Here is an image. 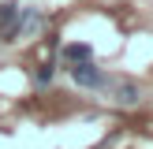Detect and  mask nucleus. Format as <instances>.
<instances>
[{
  "label": "nucleus",
  "mask_w": 153,
  "mask_h": 149,
  "mask_svg": "<svg viewBox=\"0 0 153 149\" xmlns=\"http://www.w3.org/2000/svg\"><path fill=\"white\" fill-rule=\"evenodd\" d=\"M64 56L71 60V63H79V60H90V45H67Z\"/></svg>",
  "instance_id": "4"
},
{
  "label": "nucleus",
  "mask_w": 153,
  "mask_h": 149,
  "mask_svg": "<svg viewBox=\"0 0 153 149\" xmlns=\"http://www.w3.org/2000/svg\"><path fill=\"white\" fill-rule=\"evenodd\" d=\"M19 4H0V34L4 41H15V22H19Z\"/></svg>",
  "instance_id": "3"
},
{
  "label": "nucleus",
  "mask_w": 153,
  "mask_h": 149,
  "mask_svg": "<svg viewBox=\"0 0 153 149\" xmlns=\"http://www.w3.org/2000/svg\"><path fill=\"white\" fill-rule=\"evenodd\" d=\"M71 78L79 82V86H86V89H97V86H101V78H105V74L97 71V67L90 63V60H79V63L71 67Z\"/></svg>",
  "instance_id": "2"
},
{
  "label": "nucleus",
  "mask_w": 153,
  "mask_h": 149,
  "mask_svg": "<svg viewBox=\"0 0 153 149\" xmlns=\"http://www.w3.org/2000/svg\"><path fill=\"white\" fill-rule=\"evenodd\" d=\"M49 78H52V67H49V63H45V67H41V71H37V82H49Z\"/></svg>",
  "instance_id": "5"
},
{
  "label": "nucleus",
  "mask_w": 153,
  "mask_h": 149,
  "mask_svg": "<svg viewBox=\"0 0 153 149\" xmlns=\"http://www.w3.org/2000/svg\"><path fill=\"white\" fill-rule=\"evenodd\" d=\"M101 89L116 104H138V97H142V89L134 86L131 78H101Z\"/></svg>",
  "instance_id": "1"
}]
</instances>
